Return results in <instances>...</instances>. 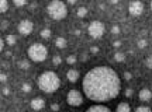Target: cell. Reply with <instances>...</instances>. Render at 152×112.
I'll list each match as a JSON object with an SVG mask.
<instances>
[{"instance_id": "8992f818", "label": "cell", "mask_w": 152, "mask_h": 112, "mask_svg": "<svg viewBox=\"0 0 152 112\" xmlns=\"http://www.w3.org/2000/svg\"><path fill=\"white\" fill-rule=\"evenodd\" d=\"M66 102L71 105V107H79L83 104V97L82 92L79 90H71L66 95Z\"/></svg>"}, {"instance_id": "6da1fadb", "label": "cell", "mask_w": 152, "mask_h": 112, "mask_svg": "<svg viewBox=\"0 0 152 112\" xmlns=\"http://www.w3.org/2000/svg\"><path fill=\"white\" fill-rule=\"evenodd\" d=\"M120 88L121 81L118 74L109 66H96L90 69L82 81L85 95L94 102L111 101L120 94Z\"/></svg>"}, {"instance_id": "e0dca14e", "label": "cell", "mask_w": 152, "mask_h": 112, "mask_svg": "<svg viewBox=\"0 0 152 112\" xmlns=\"http://www.w3.org/2000/svg\"><path fill=\"white\" fill-rule=\"evenodd\" d=\"M9 10V0H0V11L6 13Z\"/></svg>"}, {"instance_id": "e575fe53", "label": "cell", "mask_w": 152, "mask_h": 112, "mask_svg": "<svg viewBox=\"0 0 152 112\" xmlns=\"http://www.w3.org/2000/svg\"><path fill=\"white\" fill-rule=\"evenodd\" d=\"M90 52H92V53H97L99 48H97V46H92V48H90Z\"/></svg>"}, {"instance_id": "ffe728a7", "label": "cell", "mask_w": 152, "mask_h": 112, "mask_svg": "<svg viewBox=\"0 0 152 112\" xmlns=\"http://www.w3.org/2000/svg\"><path fill=\"white\" fill-rule=\"evenodd\" d=\"M76 14H77V17H86L87 9H86V7H79V9H77V11H76Z\"/></svg>"}, {"instance_id": "cb8c5ba5", "label": "cell", "mask_w": 152, "mask_h": 112, "mask_svg": "<svg viewBox=\"0 0 152 112\" xmlns=\"http://www.w3.org/2000/svg\"><path fill=\"white\" fill-rule=\"evenodd\" d=\"M135 111L137 112H151V108H149V107H145V105H142V107H137Z\"/></svg>"}, {"instance_id": "1f68e13d", "label": "cell", "mask_w": 152, "mask_h": 112, "mask_svg": "<svg viewBox=\"0 0 152 112\" xmlns=\"http://www.w3.org/2000/svg\"><path fill=\"white\" fill-rule=\"evenodd\" d=\"M124 79L125 80H131V73L130 72H125L124 73Z\"/></svg>"}, {"instance_id": "52a82bcc", "label": "cell", "mask_w": 152, "mask_h": 112, "mask_svg": "<svg viewBox=\"0 0 152 112\" xmlns=\"http://www.w3.org/2000/svg\"><path fill=\"white\" fill-rule=\"evenodd\" d=\"M17 30H18V32L21 34L23 37H27V35H30V34L33 32L34 25H33V22L30 21V20H21V21L18 22Z\"/></svg>"}, {"instance_id": "4dcf8cb0", "label": "cell", "mask_w": 152, "mask_h": 112, "mask_svg": "<svg viewBox=\"0 0 152 112\" xmlns=\"http://www.w3.org/2000/svg\"><path fill=\"white\" fill-rule=\"evenodd\" d=\"M132 95V88H127L125 90V97H131Z\"/></svg>"}, {"instance_id": "2e32d148", "label": "cell", "mask_w": 152, "mask_h": 112, "mask_svg": "<svg viewBox=\"0 0 152 112\" xmlns=\"http://www.w3.org/2000/svg\"><path fill=\"white\" fill-rule=\"evenodd\" d=\"M18 67L23 70H28L30 69V62L28 60H26V59H23V60H20L18 62Z\"/></svg>"}, {"instance_id": "ac0fdd59", "label": "cell", "mask_w": 152, "mask_h": 112, "mask_svg": "<svg viewBox=\"0 0 152 112\" xmlns=\"http://www.w3.org/2000/svg\"><path fill=\"white\" fill-rule=\"evenodd\" d=\"M114 60H115V62H124L125 55L123 53V52H115V53H114Z\"/></svg>"}, {"instance_id": "9a60e30c", "label": "cell", "mask_w": 152, "mask_h": 112, "mask_svg": "<svg viewBox=\"0 0 152 112\" xmlns=\"http://www.w3.org/2000/svg\"><path fill=\"white\" fill-rule=\"evenodd\" d=\"M16 42H17V37H16V35H13V34H9V35L6 37V43H7V45L13 46V45H14Z\"/></svg>"}, {"instance_id": "484cf974", "label": "cell", "mask_w": 152, "mask_h": 112, "mask_svg": "<svg viewBox=\"0 0 152 112\" xmlns=\"http://www.w3.org/2000/svg\"><path fill=\"white\" fill-rule=\"evenodd\" d=\"M111 34H113V35H118L120 34V27L118 25H113V27H111Z\"/></svg>"}, {"instance_id": "d6986e66", "label": "cell", "mask_w": 152, "mask_h": 112, "mask_svg": "<svg viewBox=\"0 0 152 112\" xmlns=\"http://www.w3.org/2000/svg\"><path fill=\"white\" fill-rule=\"evenodd\" d=\"M41 37H42L44 39L51 38V30H49V28H44V30H41Z\"/></svg>"}, {"instance_id": "603a6c76", "label": "cell", "mask_w": 152, "mask_h": 112, "mask_svg": "<svg viewBox=\"0 0 152 112\" xmlns=\"http://www.w3.org/2000/svg\"><path fill=\"white\" fill-rule=\"evenodd\" d=\"M76 60H77V58H76L75 55H69L68 58H66V62L69 64H73V63H76Z\"/></svg>"}, {"instance_id": "74e56055", "label": "cell", "mask_w": 152, "mask_h": 112, "mask_svg": "<svg viewBox=\"0 0 152 112\" xmlns=\"http://www.w3.org/2000/svg\"><path fill=\"white\" fill-rule=\"evenodd\" d=\"M66 1H68L69 4H75V3H76V1H77V0H66Z\"/></svg>"}, {"instance_id": "4316f807", "label": "cell", "mask_w": 152, "mask_h": 112, "mask_svg": "<svg viewBox=\"0 0 152 112\" xmlns=\"http://www.w3.org/2000/svg\"><path fill=\"white\" fill-rule=\"evenodd\" d=\"M23 91H24V92H30V91H31V85L28 84V83H26V84H23Z\"/></svg>"}, {"instance_id": "4fadbf2b", "label": "cell", "mask_w": 152, "mask_h": 112, "mask_svg": "<svg viewBox=\"0 0 152 112\" xmlns=\"http://www.w3.org/2000/svg\"><path fill=\"white\" fill-rule=\"evenodd\" d=\"M66 45H68V42H66V39L64 37H58L56 39H55V46L59 49H65Z\"/></svg>"}, {"instance_id": "7402d4cb", "label": "cell", "mask_w": 152, "mask_h": 112, "mask_svg": "<svg viewBox=\"0 0 152 112\" xmlns=\"http://www.w3.org/2000/svg\"><path fill=\"white\" fill-rule=\"evenodd\" d=\"M52 63L55 64V66H58V64L62 63V58H61L59 55H55L54 58H52Z\"/></svg>"}, {"instance_id": "d590c367", "label": "cell", "mask_w": 152, "mask_h": 112, "mask_svg": "<svg viewBox=\"0 0 152 112\" xmlns=\"http://www.w3.org/2000/svg\"><path fill=\"white\" fill-rule=\"evenodd\" d=\"M51 109H54V111H58V109H59V105H58V104H52V105H51Z\"/></svg>"}, {"instance_id": "9c48e42d", "label": "cell", "mask_w": 152, "mask_h": 112, "mask_svg": "<svg viewBox=\"0 0 152 112\" xmlns=\"http://www.w3.org/2000/svg\"><path fill=\"white\" fill-rule=\"evenodd\" d=\"M30 107H31V109H34V111H41V109L45 108V100L41 98V97H35V98H33V100L30 101Z\"/></svg>"}, {"instance_id": "ab89813d", "label": "cell", "mask_w": 152, "mask_h": 112, "mask_svg": "<svg viewBox=\"0 0 152 112\" xmlns=\"http://www.w3.org/2000/svg\"><path fill=\"white\" fill-rule=\"evenodd\" d=\"M110 3H111V4H115V3H118V0H110Z\"/></svg>"}, {"instance_id": "8d00e7d4", "label": "cell", "mask_w": 152, "mask_h": 112, "mask_svg": "<svg viewBox=\"0 0 152 112\" xmlns=\"http://www.w3.org/2000/svg\"><path fill=\"white\" fill-rule=\"evenodd\" d=\"M4 43H6V41H3V38L0 39V51H3V48H4Z\"/></svg>"}, {"instance_id": "f35d334b", "label": "cell", "mask_w": 152, "mask_h": 112, "mask_svg": "<svg viewBox=\"0 0 152 112\" xmlns=\"http://www.w3.org/2000/svg\"><path fill=\"white\" fill-rule=\"evenodd\" d=\"M75 35H76V37H79V35H80V31H79V30H76V31H75Z\"/></svg>"}, {"instance_id": "836d02e7", "label": "cell", "mask_w": 152, "mask_h": 112, "mask_svg": "<svg viewBox=\"0 0 152 112\" xmlns=\"http://www.w3.org/2000/svg\"><path fill=\"white\" fill-rule=\"evenodd\" d=\"M113 46H114V48H120V46H121V42H120V41H114Z\"/></svg>"}, {"instance_id": "d6a6232c", "label": "cell", "mask_w": 152, "mask_h": 112, "mask_svg": "<svg viewBox=\"0 0 152 112\" xmlns=\"http://www.w3.org/2000/svg\"><path fill=\"white\" fill-rule=\"evenodd\" d=\"M6 80H7V76L1 73V74H0V81H1V83H6Z\"/></svg>"}, {"instance_id": "f546056e", "label": "cell", "mask_w": 152, "mask_h": 112, "mask_svg": "<svg viewBox=\"0 0 152 112\" xmlns=\"http://www.w3.org/2000/svg\"><path fill=\"white\" fill-rule=\"evenodd\" d=\"M1 92H3L4 95H9V94H10V90H9V87H3V90H1Z\"/></svg>"}, {"instance_id": "5bb4252c", "label": "cell", "mask_w": 152, "mask_h": 112, "mask_svg": "<svg viewBox=\"0 0 152 112\" xmlns=\"http://www.w3.org/2000/svg\"><path fill=\"white\" fill-rule=\"evenodd\" d=\"M117 111L118 112H130L131 107L127 104V102H120L118 105H117Z\"/></svg>"}, {"instance_id": "60d3db41", "label": "cell", "mask_w": 152, "mask_h": 112, "mask_svg": "<svg viewBox=\"0 0 152 112\" xmlns=\"http://www.w3.org/2000/svg\"><path fill=\"white\" fill-rule=\"evenodd\" d=\"M151 10H152V0H151Z\"/></svg>"}, {"instance_id": "5b68a950", "label": "cell", "mask_w": 152, "mask_h": 112, "mask_svg": "<svg viewBox=\"0 0 152 112\" xmlns=\"http://www.w3.org/2000/svg\"><path fill=\"white\" fill-rule=\"evenodd\" d=\"M87 32H89V35L93 38V39H99V38L103 37L104 34V25L103 22L100 21H92L89 25H87Z\"/></svg>"}, {"instance_id": "3957f363", "label": "cell", "mask_w": 152, "mask_h": 112, "mask_svg": "<svg viewBox=\"0 0 152 112\" xmlns=\"http://www.w3.org/2000/svg\"><path fill=\"white\" fill-rule=\"evenodd\" d=\"M47 13L54 20H62V18L66 17L68 10H66V6L64 1H61V0H51L49 4L47 6Z\"/></svg>"}, {"instance_id": "30bf717a", "label": "cell", "mask_w": 152, "mask_h": 112, "mask_svg": "<svg viewBox=\"0 0 152 112\" xmlns=\"http://www.w3.org/2000/svg\"><path fill=\"white\" fill-rule=\"evenodd\" d=\"M79 76H80L79 70L71 69V70H68V73H66V79H68L69 83H76V81L79 80Z\"/></svg>"}, {"instance_id": "44dd1931", "label": "cell", "mask_w": 152, "mask_h": 112, "mask_svg": "<svg viewBox=\"0 0 152 112\" xmlns=\"http://www.w3.org/2000/svg\"><path fill=\"white\" fill-rule=\"evenodd\" d=\"M13 4L16 7H23V6L27 4V0H13Z\"/></svg>"}, {"instance_id": "f1b7e54d", "label": "cell", "mask_w": 152, "mask_h": 112, "mask_svg": "<svg viewBox=\"0 0 152 112\" xmlns=\"http://www.w3.org/2000/svg\"><path fill=\"white\" fill-rule=\"evenodd\" d=\"M147 66L149 67V69H152V55L147 58Z\"/></svg>"}, {"instance_id": "7a4b0ae2", "label": "cell", "mask_w": 152, "mask_h": 112, "mask_svg": "<svg viewBox=\"0 0 152 112\" xmlns=\"http://www.w3.org/2000/svg\"><path fill=\"white\" fill-rule=\"evenodd\" d=\"M37 84L38 88L47 94H52L55 91L59 88L61 85V80H59V76L56 74L55 72H51V70H47L38 76L37 79Z\"/></svg>"}, {"instance_id": "ba28073f", "label": "cell", "mask_w": 152, "mask_h": 112, "mask_svg": "<svg viewBox=\"0 0 152 112\" xmlns=\"http://www.w3.org/2000/svg\"><path fill=\"white\" fill-rule=\"evenodd\" d=\"M128 11H130L131 16H141L142 11H144V4H142V1L140 0H134V1H131L130 6H128Z\"/></svg>"}, {"instance_id": "83f0119b", "label": "cell", "mask_w": 152, "mask_h": 112, "mask_svg": "<svg viewBox=\"0 0 152 112\" xmlns=\"http://www.w3.org/2000/svg\"><path fill=\"white\" fill-rule=\"evenodd\" d=\"M0 27H1V30H7V27H9V21H7V20H3Z\"/></svg>"}, {"instance_id": "d4e9b609", "label": "cell", "mask_w": 152, "mask_h": 112, "mask_svg": "<svg viewBox=\"0 0 152 112\" xmlns=\"http://www.w3.org/2000/svg\"><path fill=\"white\" fill-rule=\"evenodd\" d=\"M147 43H148V42H147V39H140L137 45H138V48H140V49H144L145 46H147Z\"/></svg>"}, {"instance_id": "277c9868", "label": "cell", "mask_w": 152, "mask_h": 112, "mask_svg": "<svg viewBox=\"0 0 152 112\" xmlns=\"http://www.w3.org/2000/svg\"><path fill=\"white\" fill-rule=\"evenodd\" d=\"M48 56V49L45 48V45L42 43H33L30 45L28 48V58L31 59L33 62H44L45 59Z\"/></svg>"}, {"instance_id": "8fae6325", "label": "cell", "mask_w": 152, "mask_h": 112, "mask_svg": "<svg viewBox=\"0 0 152 112\" xmlns=\"http://www.w3.org/2000/svg\"><path fill=\"white\" fill-rule=\"evenodd\" d=\"M87 111L89 112H109L110 111V108L109 107H106V105H103V102H97L96 105H92V107H89L87 108Z\"/></svg>"}, {"instance_id": "7c38bea8", "label": "cell", "mask_w": 152, "mask_h": 112, "mask_svg": "<svg viewBox=\"0 0 152 112\" xmlns=\"http://www.w3.org/2000/svg\"><path fill=\"white\" fill-rule=\"evenodd\" d=\"M138 97H140V100H141V101L148 102L152 98V91L149 90V88H142V90L140 91Z\"/></svg>"}]
</instances>
